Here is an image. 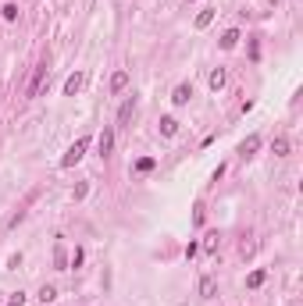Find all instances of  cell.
Returning a JSON list of instances; mask_svg holds the SVG:
<instances>
[{
    "label": "cell",
    "mask_w": 303,
    "mask_h": 306,
    "mask_svg": "<svg viewBox=\"0 0 303 306\" xmlns=\"http://www.w3.org/2000/svg\"><path fill=\"white\" fill-rule=\"evenodd\" d=\"M89 150V136H82V139H75L72 146H68V153L61 157V167H75L78 160H82V153Z\"/></svg>",
    "instance_id": "1"
},
{
    "label": "cell",
    "mask_w": 303,
    "mask_h": 306,
    "mask_svg": "<svg viewBox=\"0 0 303 306\" xmlns=\"http://www.w3.org/2000/svg\"><path fill=\"white\" fill-rule=\"evenodd\" d=\"M189 100H193V85H186V82H182V85H175L171 103H175V107H182V103H189Z\"/></svg>",
    "instance_id": "2"
},
{
    "label": "cell",
    "mask_w": 303,
    "mask_h": 306,
    "mask_svg": "<svg viewBox=\"0 0 303 306\" xmlns=\"http://www.w3.org/2000/svg\"><path fill=\"white\" fill-rule=\"evenodd\" d=\"M43 78H47V64H36L32 82H29V96H39V85H43Z\"/></svg>",
    "instance_id": "3"
},
{
    "label": "cell",
    "mask_w": 303,
    "mask_h": 306,
    "mask_svg": "<svg viewBox=\"0 0 303 306\" xmlns=\"http://www.w3.org/2000/svg\"><path fill=\"white\" fill-rule=\"evenodd\" d=\"M132 111H136V100L129 96V100L122 103V111H118V128H125V125L132 121Z\"/></svg>",
    "instance_id": "4"
},
{
    "label": "cell",
    "mask_w": 303,
    "mask_h": 306,
    "mask_svg": "<svg viewBox=\"0 0 303 306\" xmlns=\"http://www.w3.org/2000/svg\"><path fill=\"white\" fill-rule=\"evenodd\" d=\"M82 82H86V75H82V72L68 75V78H65V96H75L78 89H82Z\"/></svg>",
    "instance_id": "5"
},
{
    "label": "cell",
    "mask_w": 303,
    "mask_h": 306,
    "mask_svg": "<svg viewBox=\"0 0 303 306\" xmlns=\"http://www.w3.org/2000/svg\"><path fill=\"white\" fill-rule=\"evenodd\" d=\"M214 292H218L214 278H211V274H204V278H200V296H204V299H214Z\"/></svg>",
    "instance_id": "6"
},
{
    "label": "cell",
    "mask_w": 303,
    "mask_h": 306,
    "mask_svg": "<svg viewBox=\"0 0 303 306\" xmlns=\"http://www.w3.org/2000/svg\"><path fill=\"white\" fill-rule=\"evenodd\" d=\"M257 150H260V136H246V139H243V146H239L243 157H250V153H257Z\"/></svg>",
    "instance_id": "7"
},
{
    "label": "cell",
    "mask_w": 303,
    "mask_h": 306,
    "mask_svg": "<svg viewBox=\"0 0 303 306\" xmlns=\"http://www.w3.org/2000/svg\"><path fill=\"white\" fill-rule=\"evenodd\" d=\"M175 132H178V118L164 114V118H160V136H175Z\"/></svg>",
    "instance_id": "8"
},
{
    "label": "cell",
    "mask_w": 303,
    "mask_h": 306,
    "mask_svg": "<svg viewBox=\"0 0 303 306\" xmlns=\"http://www.w3.org/2000/svg\"><path fill=\"white\" fill-rule=\"evenodd\" d=\"M111 150H114V132H111V128H104V132H100V153L107 157Z\"/></svg>",
    "instance_id": "9"
},
{
    "label": "cell",
    "mask_w": 303,
    "mask_h": 306,
    "mask_svg": "<svg viewBox=\"0 0 303 306\" xmlns=\"http://www.w3.org/2000/svg\"><path fill=\"white\" fill-rule=\"evenodd\" d=\"M125 85H129V72H114L111 75V93H122Z\"/></svg>",
    "instance_id": "10"
},
{
    "label": "cell",
    "mask_w": 303,
    "mask_h": 306,
    "mask_svg": "<svg viewBox=\"0 0 303 306\" xmlns=\"http://www.w3.org/2000/svg\"><path fill=\"white\" fill-rule=\"evenodd\" d=\"M225 68H214V72H211V78H207V85H211V89H214V93H218V89H221V85H225Z\"/></svg>",
    "instance_id": "11"
},
{
    "label": "cell",
    "mask_w": 303,
    "mask_h": 306,
    "mask_svg": "<svg viewBox=\"0 0 303 306\" xmlns=\"http://www.w3.org/2000/svg\"><path fill=\"white\" fill-rule=\"evenodd\" d=\"M264 278H268V271H264V267H257V271L246 278V289H260V285H264Z\"/></svg>",
    "instance_id": "12"
},
{
    "label": "cell",
    "mask_w": 303,
    "mask_h": 306,
    "mask_svg": "<svg viewBox=\"0 0 303 306\" xmlns=\"http://www.w3.org/2000/svg\"><path fill=\"white\" fill-rule=\"evenodd\" d=\"M239 43V29H228V32H221V50H232Z\"/></svg>",
    "instance_id": "13"
},
{
    "label": "cell",
    "mask_w": 303,
    "mask_h": 306,
    "mask_svg": "<svg viewBox=\"0 0 303 306\" xmlns=\"http://www.w3.org/2000/svg\"><path fill=\"white\" fill-rule=\"evenodd\" d=\"M218 242H221V235H218V231H207V238H204V253H214Z\"/></svg>",
    "instance_id": "14"
},
{
    "label": "cell",
    "mask_w": 303,
    "mask_h": 306,
    "mask_svg": "<svg viewBox=\"0 0 303 306\" xmlns=\"http://www.w3.org/2000/svg\"><path fill=\"white\" fill-rule=\"evenodd\" d=\"M54 299H57V289H54V285H43V289H39V303L47 306V303H54Z\"/></svg>",
    "instance_id": "15"
},
{
    "label": "cell",
    "mask_w": 303,
    "mask_h": 306,
    "mask_svg": "<svg viewBox=\"0 0 303 306\" xmlns=\"http://www.w3.org/2000/svg\"><path fill=\"white\" fill-rule=\"evenodd\" d=\"M271 150H275V157H286V153H289V139H286V136H278V139L271 143Z\"/></svg>",
    "instance_id": "16"
},
{
    "label": "cell",
    "mask_w": 303,
    "mask_h": 306,
    "mask_svg": "<svg viewBox=\"0 0 303 306\" xmlns=\"http://www.w3.org/2000/svg\"><path fill=\"white\" fill-rule=\"evenodd\" d=\"M0 14H4L7 21H18V4H4V7H0Z\"/></svg>",
    "instance_id": "17"
},
{
    "label": "cell",
    "mask_w": 303,
    "mask_h": 306,
    "mask_svg": "<svg viewBox=\"0 0 303 306\" xmlns=\"http://www.w3.org/2000/svg\"><path fill=\"white\" fill-rule=\"evenodd\" d=\"M211 21H214V11H200L196 14V29H207Z\"/></svg>",
    "instance_id": "18"
},
{
    "label": "cell",
    "mask_w": 303,
    "mask_h": 306,
    "mask_svg": "<svg viewBox=\"0 0 303 306\" xmlns=\"http://www.w3.org/2000/svg\"><path fill=\"white\" fill-rule=\"evenodd\" d=\"M136 171H143V174H147V171H153V157H143V160L136 164Z\"/></svg>",
    "instance_id": "19"
},
{
    "label": "cell",
    "mask_w": 303,
    "mask_h": 306,
    "mask_svg": "<svg viewBox=\"0 0 303 306\" xmlns=\"http://www.w3.org/2000/svg\"><path fill=\"white\" fill-rule=\"evenodd\" d=\"M7 306H25V292H14V296L7 299Z\"/></svg>",
    "instance_id": "20"
},
{
    "label": "cell",
    "mask_w": 303,
    "mask_h": 306,
    "mask_svg": "<svg viewBox=\"0 0 303 306\" xmlns=\"http://www.w3.org/2000/svg\"><path fill=\"white\" fill-rule=\"evenodd\" d=\"M54 264H57V267H65V246H57V249H54Z\"/></svg>",
    "instance_id": "21"
},
{
    "label": "cell",
    "mask_w": 303,
    "mask_h": 306,
    "mask_svg": "<svg viewBox=\"0 0 303 306\" xmlns=\"http://www.w3.org/2000/svg\"><path fill=\"white\" fill-rule=\"evenodd\" d=\"M196 253H200V246H196V242H189V246H186V260H193Z\"/></svg>",
    "instance_id": "22"
}]
</instances>
